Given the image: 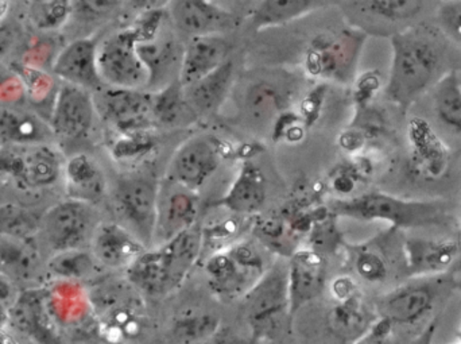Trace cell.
<instances>
[{
    "instance_id": "41",
    "label": "cell",
    "mask_w": 461,
    "mask_h": 344,
    "mask_svg": "<svg viewBox=\"0 0 461 344\" xmlns=\"http://www.w3.org/2000/svg\"><path fill=\"white\" fill-rule=\"evenodd\" d=\"M156 142L150 130L143 131L115 132L110 138L111 154L116 159H138L153 150Z\"/></svg>"
},
{
    "instance_id": "47",
    "label": "cell",
    "mask_w": 461,
    "mask_h": 344,
    "mask_svg": "<svg viewBox=\"0 0 461 344\" xmlns=\"http://www.w3.org/2000/svg\"><path fill=\"white\" fill-rule=\"evenodd\" d=\"M8 7H10V3L0 2V22L7 15Z\"/></svg>"
},
{
    "instance_id": "10",
    "label": "cell",
    "mask_w": 461,
    "mask_h": 344,
    "mask_svg": "<svg viewBox=\"0 0 461 344\" xmlns=\"http://www.w3.org/2000/svg\"><path fill=\"white\" fill-rule=\"evenodd\" d=\"M137 42L131 26L118 30L99 42L97 67L105 86L146 91L149 76L138 54Z\"/></svg>"
},
{
    "instance_id": "13",
    "label": "cell",
    "mask_w": 461,
    "mask_h": 344,
    "mask_svg": "<svg viewBox=\"0 0 461 344\" xmlns=\"http://www.w3.org/2000/svg\"><path fill=\"white\" fill-rule=\"evenodd\" d=\"M199 192L164 178L159 183L157 199L153 248L164 245L196 226L199 223Z\"/></svg>"
},
{
    "instance_id": "1",
    "label": "cell",
    "mask_w": 461,
    "mask_h": 344,
    "mask_svg": "<svg viewBox=\"0 0 461 344\" xmlns=\"http://www.w3.org/2000/svg\"><path fill=\"white\" fill-rule=\"evenodd\" d=\"M392 67L386 96L402 111H408L425 92L432 89L448 67V38L440 27L421 23L393 35Z\"/></svg>"
},
{
    "instance_id": "5",
    "label": "cell",
    "mask_w": 461,
    "mask_h": 344,
    "mask_svg": "<svg viewBox=\"0 0 461 344\" xmlns=\"http://www.w3.org/2000/svg\"><path fill=\"white\" fill-rule=\"evenodd\" d=\"M366 38L365 32L352 26L316 35L306 48V72L312 77L341 86L352 83Z\"/></svg>"
},
{
    "instance_id": "29",
    "label": "cell",
    "mask_w": 461,
    "mask_h": 344,
    "mask_svg": "<svg viewBox=\"0 0 461 344\" xmlns=\"http://www.w3.org/2000/svg\"><path fill=\"white\" fill-rule=\"evenodd\" d=\"M151 115L154 126L169 130L191 126L200 118L189 104L185 88L180 80L165 86L161 91L154 92Z\"/></svg>"
},
{
    "instance_id": "22",
    "label": "cell",
    "mask_w": 461,
    "mask_h": 344,
    "mask_svg": "<svg viewBox=\"0 0 461 344\" xmlns=\"http://www.w3.org/2000/svg\"><path fill=\"white\" fill-rule=\"evenodd\" d=\"M411 142V172L424 181H436L448 172L449 151L443 140L438 137L432 127L422 121L414 119L409 129Z\"/></svg>"
},
{
    "instance_id": "11",
    "label": "cell",
    "mask_w": 461,
    "mask_h": 344,
    "mask_svg": "<svg viewBox=\"0 0 461 344\" xmlns=\"http://www.w3.org/2000/svg\"><path fill=\"white\" fill-rule=\"evenodd\" d=\"M94 102L97 118L107 123L113 131H143L154 127L153 94L150 92L104 86L95 92Z\"/></svg>"
},
{
    "instance_id": "3",
    "label": "cell",
    "mask_w": 461,
    "mask_h": 344,
    "mask_svg": "<svg viewBox=\"0 0 461 344\" xmlns=\"http://www.w3.org/2000/svg\"><path fill=\"white\" fill-rule=\"evenodd\" d=\"M100 334L111 342L135 339L145 323L142 294L124 280H102L92 284L88 294Z\"/></svg>"
},
{
    "instance_id": "46",
    "label": "cell",
    "mask_w": 461,
    "mask_h": 344,
    "mask_svg": "<svg viewBox=\"0 0 461 344\" xmlns=\"http://www.w3.org/2000/svg\"><path fill=\"white\" fill-rule=\"evenodd\" d=\"M14 43V34L5 27L0 26V59L7 54Z\"/></svg>"
},
{
    "instance_id": "43",
    "label": "cell",
    "mask_w": 461,
    "mask_h": 344,
    "mask_svg": "<svg viewBox=\"0 0 461 344\" xmlns=\"http://www.w3.org/2000/svg\"><path fill=\"white\" fill-rule=\"evenodd\" d=\"M438 19V27L446 37L461 46V2L440 3Z\"/></svg>"
},
{
    "instance_id": "25",
    "label": "cell",
    "mask_w": 461,
    "mask_h": 344,
    "mask_svg": "<svg viewBox=\"0 0 461 344\" xmlns=\"http://www.w3.org/2000/svg\"><path fill=\"white\" fill-rule=\"evenodd\" d=\"M230 46L221 35L189 38L184 45L180 83L192 86L223 67L230 59Z\"/></svg>"
},
{
    "instance_id": "31",
    "label": "cell",
    "mask_w": 461,
    "mask_h": 344,
    "mask_svg": "<svg viewBox=\"0 0 461 344\" xmlns=\"http://www.w3.org/2000/svg\"><path fill=\"white\" fill-rule=\"evenodd\" d=\"M459 251V245L452 240H429L409 238L403 240V259L409 270L416 273H432L448 267Z\"/></svg>"
},
{
    "instance_id": "4",
    "label": "cell",
    "mask_w": 461,
    "mask_h": 344,
    "mask_svg": "<svg viewBox=\"0 0 461 344\" xmlns=\"http://www.w3.org/2000/svg\"><path fill=\"white\" fill-rule=\"evenodd\" d=\"M255 243L239 240L210 254L204 273L211 291L223 300L243 297L270 267Z\"/></svg>"
},
{
    "instance_id": "21",
    "label": "cell",
    "mask_w": 461,
    "mask_h": 344,
    "mask_svg": "<svg viewBox=\"0 0 461 344\" xmlns=\"http://www.w3.org/2000/svg\"><path fill=\"white\" fill-rule=\"evenodd\" d=\"M146 250L134 234L116 222H100L89 243V251L104 270L126 272Z\"/></svg>"
},
{
    "instance_id": "35",
    "label": "cell",
    "mask_w": 461,
    "mask_h": 344,
    "mask_svg": "<svg viewBox=\"0 0 461 344\" xmlns=\"http://www.w3.org/2000/svg\"><path fill=\"white\" fill-rule=\"evenodd\" d=\"M392 229L386 235H379L373 240L362 245L351 246L349 261L357 275L368 283H381L389 275V258L386 245L389 242Z\"/></svg>"
},
{
    "instance_id": "28",
    "label": "cell",
    "mask_w": 461,
    "mask_h": 344,
    "mask_svg": "<svg viewBox=\"0 0 461 344\" xmlns=\"http://www.w3.org/2000/svg\"><path fill=\"white\" fill-rule=\"evenodd\" d=\"M373 326L370 311L357 292L341 299H335V305L328 313L330 332L344 342H357Z\"/></svg>"
},
{
    "instance_id": "40",
    "label": "cell",
    "mask_w": 461,
    "mask_h": 344,
    "mask_svg": "<svg viewBox=\"0 0 461 344\" xmlns=\"http://www.w3.org/2000/svg\"><path fill=\"white\" fill-rule=\"evenodd\" d=\"M75 5L67 0H38L30 2L27 16L30 24L38 32H54L61 29L72 15Z\"/></svg>"
},
{
    "instance_id": "23",
    "label": "cell",
    "mask_w": 461,
    "mask_h": 344,
    "mask_svg": "<svg viewBox=\"0 0 461 344\" xmlns=\"http://www.w3.org/2000/svg\"><path fill=\"white\" fill-rule=\"evenodd\" d=\"M267 200L265 173L252 159H244L226 194L213 203L236 216L255 215Z\"/></svg>"
},
{
    "instance_id": "42",
    "label": "cell",
    "mask_w": 461,
    "mask_h": 344,
    "mask_svg": "<svg viewBox=\"0 0 461 344\" xmlns=\"http://www.w3.org/2000/svg\"><path fill=\"white\" fill-rule=\"evenodd\" d=\"M238 218L239 216L230 213V218H223L221 221L202 226L203 251L211 248V254H212L239 242L238 235L240 234V223H239Z\"/></svg>"
},
{
    "instance_id": "38",
    "label": "cell",
    "mask_w": 461,
    "mask_h": 344,
    "mask_svg": "<svg viewBox=\"0 0 461 344\" xmlns=\"http://www.w3.org/2000/svg\"><path fill=\"white\" fill-rule=\"evenodd\" d=\"M41 218L34 211L14 204L0 203V237L32 240L40 232Z\"/></svg>"
},
{
    "instance_id": "26",
    "label": "cell",
    "mask_w": 461,
    "mask_h": 344,
    "mask_svg": "<svg viewBox=\"0 0 461 344\" xmlns=\"http://www.w3.org/2000/svg\"><path fill=\"white\" fill-rule=\"evenodd\" d=\"M170 292L180 288L203 254L202 226L199 223L183 234L157 246Z\"/></svg>"
},
{
    "instance_id": "48",
    "label": "cell",
    "mask_w": 461,
    "mask_h": 344,
    "mask_svg": "<svg viewBox=\"0 0 461 344\" xmlns=\"http://www.w3.org/2000/svg\"><path fill=\"white\" fill-rule=\"evenodd\" d=\"M459 75H460V73H459ZM460 78H461V75H460Z\"/></svg>"
},
{
    "instance_id": "39",
    "label": "cell",
    "mask_w": 461,
    "mask_h": 344,
    "mask_svg": "<svg viewBox=\"0 0 461 344\" xmlns=\"http://www.w3.org/2000/svg\"><path fill=\"white\" fill-rule=\"evenodd\" d=\"M284 102V96L273 83L257 81L244 95V110L254 121H268L276 116Z\"/></svg>"
},
{
    "instance_id": "2",
    "label": "cell",
    "mask_w": 461,
    "mask_h": 344,
    "mask_svg": "<svg viewBox=\"0 0 461 344\" xmlns=\"http://www.w3.org/2000/svg\"><path fill=\"white\" fill-rule=\"evenodd\" d=\"M335 218L359 222H384L390 229L448 226L452 223L449 205L441 200H408L382 192L336 199L330 203Z\"/></svg>"
},
{
    "instance_id": "36",
    "label": "cell",
    "mask_w": 461,
    "mask_h": 344,
    "mask_svg": "<svg viewBox=\"0 0 461 344\" xmlns=\"http://www.w3.org/2000/svg\"><path fill=\"white\" fill-rule=\"evenodd\" d=\"M436 118L446 129L461 134V78L451 69L430 89Z\"/></svg>"
},
{
    "instance_id": "7",
    "label": "cell",
    "mask_w": 461,
    "mask_h": 344,
    "mask_svg": "<svg viewBox=\"0 0 461 344\" xmlns=\"http://www.w3.org/2000/svg\"><path fill=\"white\" fill-rule=\"evenodd\" d=\"M159 183L150 173H126L113 184V202L116 213L146 249L153 248Z\"/></svg>"
},
{
    "instance_id": "14",
    "label": "cell",
    "mask_w": 461,
    "mask_h": 344,
    "mask_svg": "<svg viewBox=\"0 0 461 344\" xmlns=\"http://www.w3.org/2000/svg\"><path fill=\"white\" fill-rule=\"evenodd\" d=\"M0 150V165L29 188H49L62 180L65 159L51 143Z\"/></svg>"
},
{
    "instance_id": "33",
    "label": "cell",
    "mask_w": 461,
    "mask_h": 344,
    "mask_svg": "<svg viewBox=\"0 0 461 344\" xmlns=\"http://www.w3.org/2000/svg\"><path fill=\"white\" fill-rule=\"evenodd\" d=\"M432 292L424 286L397 289L381 300L379 310L384 321L394 323H411L429 310Z\"/></svg>"
},
{
    "instance_id": "37",
    "label": "cell",
    "mask_w": 461,
    "mask_h": 344,
    "mask_svg": "<svg viewBox=\"0 0 461 344\" xmlns=\"http://www.w3.org/2000/svg\"><path fill=\"white\" fill-rule=\"evenodd\" d=\"M221 329V318L208 311H188L173 321L169 344H202Z\"/></svg>"
},
{
    "instance_id": "20",
    "label": "cell",
    "mask_w": 461,
    "mask_h": 344,
    "mask_svg": "<svg viewBox=\"0 0 461 344\" xmlns=\"http://www.w3.org/2000/svg\"><path fill=\"white\" fill-rule=\"evenodd\" d=\"M46 261L37 238L0 237V273L22 291H32L40 285V280L46 275Z\"/></svg>"
},
{
    "instance_id": "16",
    "label": "cell",
    "mask_w": 461,
    "mask_h": 344,
    "mask_svg": "<svg viewBox=\"0 0 461 344\" xmlns=\"http://www.w3.org/2000/svg\"><path fill=\"white\" fill-rule=\"evenodd\" d=\"M96 118L94 94L70 84L64 83L59 86L49 122L54 138L83 140L88 137Z\"/></svg>"
},
{
    "instance_id": "45",
    "label": "cell",
    "mask_w": 461,
    "mask_h": 344,
    "mask_svg": "<svg viewBox=\"0 0 461 344\" xmlns=\"http://www.w3.org/2000/svg\"><path fill=\"white\" fill-rule=\"evenodd\" d=\"M352 344H392L390 342V323L382 319L363 335L362 338Z\"/></svg>"
},
{
    "instance_id": "9",
    "label": "cell",
    "mask_w": 461,
    "mask_h": 344,
    "mask_svg": "<svg viewBox=\"0 0 461 344\" xmlns=\"http://www.w3.org/2000/svg\"><path fill=\"white\" fill-rule=\"evenodd\" d=\"M349 26L366 35H382L392 38L416 24L435 3L422 0H363L340 3Z\"/></svg>"
},
{
    "instance_id": "6",
    "label": "cell",
    "mask_w": 461,
    "mask_h": 344,
    "mask_svg": "<svg viewBox=\"0 0 461 344\" xmlns=\"http://www.w3.org/2000/svg\"><path fill=\"white\" fill-rule=\"evenodd\" d=\"M241 311L252 334L270 338L278 334L287 319V259L276 258L259 281L241 297Z\"/></svg>"
},
{
    "instance_id": "17",
    "label": "cell",
    "mask_w": 461,
    "mask_h": 344,
    "mask_svg": "<svg viewBox=\"0 0 461 344\" xmlns=\"http://www.w3.org/2000/svg\"><path fill=\"white\" fill-rule=\"evenodd\" d=\"M327 261L312 249H298L287 259L290 316L319 299L327 288Z\"/></svg>"
},
{
    "instance_id": "15",
    "label": "cell",
    "mask_w": 461,
    "mask_h": 344,
    "mask_svg": "<svg viewBox=\"0 0 461 344\" xmlns=\"http://www.w3.org/2000/svg\"><path fill=\"white\" fill-rule=\"evenodd\" d=\"M172 27L169 18L156 35L137 42L138 54L149 76L146 91L150 94L180 80L184 43L172 32Z\"/></svg>"
},
{
    "instance_id": "24",
    "label": "cell",
    "mask_w": 461,
    "mask_h": 344,
    "mask_svg": "<svg viewBox=\"0 0 461 344\" xmlns=\"http://www.w3.org/2000/svg\"><path fill=\"white\" fill-rule=\"evenodd\" d=\"M67 199L96 205L108 192V181L99 162L86 153H76L65 159L64 175Z\"/></svg>"
},
{
    "instance_id": "32",
    "label": "cell",
    "mask_w": 461,
    "mask_h": 344,
    "mask_svg": "<svg viewBox=\"0 0 461 344\" xmlns=\"http://www.w3.org/2000/svg\"><path fill=\"white\" fill-rule=\"evenodd\" d=\"M327 5L319 0H263L258 2L249 14V26L254 32L282 26L303 18Z\"/></svg>"
},
{
    "instance_id": "34",
    "label": "cell",
    "mask_w": 461,
    "mask_h": 344,
    "mask_svg": "<svg viewBox=\"0 0 461 344\" xmlns=\"http://www.w3.org/2000/svg\"><path fill=\"white\" fill-rule=\"evenodd\" d=\"M103 270L104 269L97 264L89 249L54 254L46 261V275L61 281H94L92 284H95L102 280L99 275Z\"/></svg>"
},
{
    "instance_id": "18",
    "label": "cell",
    "mask_w": 461,
    "mask_h": 344,
    "mask_svg": "<svg viewBox=\"0 0 461 344\" xmlns=\"http://www.w3.org/2000/svg\"><path fill=\"white\" fill-rule=\"evenodd\" d=\"M99 41L94 37L73 40L57 54L51 70L65 84L78 86L95 94L104 88L97 67Z\"/></svg>"
},
{
    "instance_id": "30",
    "label": "cell",
    "mask_w": 461,
    "mask_h": 344,
    "mask_svg": "<svg viewBox=\"0 0 461 344\" xmlns=\"http://www.w3.org/2000/svg\"><path fill=\"white\" fill-rule=\"evenodd\" d=\"M235 69L229 59L223 67L185 88L186 99L197 115H208L215 113L230 96L233 86Z\"/></svg>"
},
{
    "instance_id": "12",
    "label": "cell",
    "mask_w": 461,
    "mask_h": 344,
    "mask_svg": "<svg viewBox=\"0 0 461 344\" xmlns=\"http://www.w3.org/2000/svg\"><path fill=\"white\" fill-rule=\"evenodd\" d=\"M223 154L221 140L213 135L192 137L176 150L165 178L199 192L221 167Z\"/></svg>"
},
{
    "instance_id": "8",
    "label": "cell",
    "mask_w": 461,
    "mask_h": 344,
    "mask_svg": "<svg viewBox=\"0 0 461 344\" xmlns=\"http://www.w3.org/2000/svg\"><path fill=\"white\" fill-rule=\"evenodd\" d=\"M99 223L94 205L67 199L42 213L38 235L42 237V243L51 257L89 249L92 235Z\"/></svg>"
},
{
    "instance_id": "27",
    "label": "cell",
    "mask_w": 461,
    "mask_h": 344,
    "mask_svg": "<svg viewBox=\"0 0 461 344\" xmlns=\"http://www.w3.org/2000/svg\"><path fill=\"white\" fill-rule=\"evenodd\" d=\"M54 135L49 123L26 111L0 107V145L30 148L51 143Z\"/></svg>"
},
{
    "instance_id": "19",
    "label": "cell",
    "mask_w": 461,
    "mask_h": 344,
    "mask_svg": "<svg viewBox=\"0 0 461 344\" xmlns=\"http://www.w3.org/2000/svg\"><path fill=\"white\" fill-rule=\"evenodd\" d=\"M167 10L173 27L189 38L221 35L236 23L229 8L207 0L167 2Z\"/></svg>"
},
{
    "instance_id": "44",
    "label": "cell",
    "mask_w": 461,
    "mask_h": 344,
    "mask_svg": "<svg viewBox=\"0 0 461 344\" xmlns=\"http://www.w3.org/2000/svg\"><path fill=\"white\" fill-rule=\"evenodd\" d=\"M23 292L13 280L0 273V318L11 315Z\"/></svg>"
}]
</instances>
